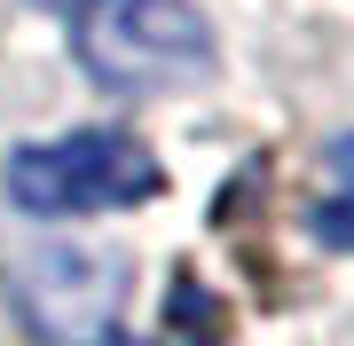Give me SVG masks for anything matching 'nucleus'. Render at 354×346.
I'll return each instance as SVG.
<instances>
[{
	"label": "nucleus",
	"mask_w": 354,
	"mask_h": 346,
	"mask_svg": "<svg viewBox=\"0 0 354 346\" xmlns=\"http://www.w3.org/2000/svg\"><path fill=\"white\" fill-rule=\"evenodd\" d=\"M71 48L87 79H102L111 95H158L213 64V32L197 0H79Z\"/></svg>",
	"instance_id": "1"
},
{
	"label": "nucleus",
	"mask_w": 354,
	"mask_h": 346,
	"mask_svg": "<svg viewBox=\"0 0 354 346\" xmlns=\"http://www.w3.org/2000/svg\"><path fill=\"white\" fill-rule=\"evenodd\" d=\"M158 189H165L158 157L142 150L134 134H111V126L64 134V142H32V150L8 157V197H16L32 220L127 213V205H150Z\"/></svg>",
	"instance_id": "2"
},
{
	"label": "nucleus",
	"mask_w": 354,
	"mask_h": 346,
	"mask_svg": "<svg viewBox=\"0 0 354 346\" xmlns=\"http://www.w3.org/2000/svg\"><path fill=\"white\" fill-rule=\"evenodd\" d=\"M127 260L95 244H39L8 268V299L39 346H118L127 323Z\"/></svg>",
	"instance_id": "3"
},
{
	"label": "nucleus",
	"mask_w": 354,
	"mask_h": 346,
	"mask_svg": "<svg viewBox=\"0 0 354 346\" xmlns=\"http://www.w3.org/2000/svg\"><path fill=\"white\" fill-rule=\"evenodd\" d=\"M323 197H315V236L339 244V252H354V134H339L323 150Z\"/></svg>",
	"instance_id": "4"
},
{
	"label": "nucleus",
	"mask_w": 354,
	"mask_h": 346,
	"mask_svg": "<svg viewBox=\"0 0 354 346\" xmlns=\"http://www.w3.org/2000/svg\"><path fill=\"white\" fill-rule=\"evenodd\" d=\"M158 346H221V299L197 276L174 283V307H165V338Z\"/></svg>",
	"instance_id": "5"
}]
</instances>
